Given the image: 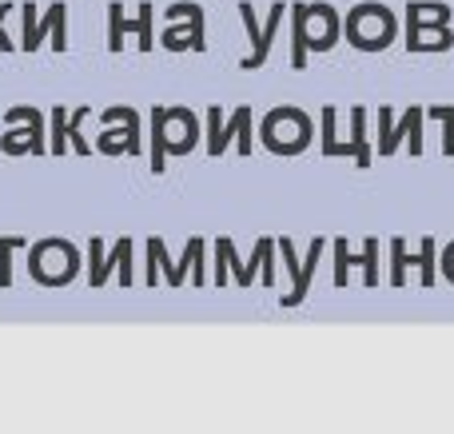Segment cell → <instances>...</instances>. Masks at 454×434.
<instances>
[{
    "mask_svg": "<svg viewBox=\"0 0 454 434\" xmlns=\"http://www.w3.org/2000/svg\"><path fill=\"white\" fill-rule=\"evenodd\" d=\"M339 44V12L331 4H291V68H307V52Z\"/></svg>",
    "mask_w": 454,
    "mask_h": 434,
    "instance_id": "cell-1",
    "label": "cell"
},
{
    "mask_svg": "<svg viewBox=\"0 0 454 434\" xmlns=\"http://www.w3.org/2000/svg\"><path fill=\"white\" fill-rule=\"evenodd\" d=\"M200 140V124L184 104L152 108V175L168 172V156H188Z\"/></svg>",
    "mask_w": 454,
    "mask_h": 434,
    "instance_id": "cell-2",
    "label": "cell"
},
{
    "mask_svg": "<svg viewBox=\"0 0 454 434\" xmlns=\"http://www.w3.org/2000/svg\"><path fill=\"white\" fill-rule=\"evenodd\" d=\"M311 120H307V112L291 108V104H283V108H271L263 116V143L271 151H279V156H295V151H303L307 143H311Z\"/></svg>",
    "mask_w": 454,
    "mask_h": 434,
    "instance_id": "cell-3",
    "label": "cell"
},
{
    "mask_svg": "<svg viewBox=\"0 0 454 434\" xmlns=\"http://www.w3.org/2000/svg\"><path fill=\"white\" fill-rule=\"evenodd\" d=\"M32 279L44 287H60V283H72L80 271V255L68 239H40L32 247Z\"/></svg>",
    "mask_w": 454,
    "mask_h": 434,
    "instance_id": "cell-4",
    "label": "cell"
},
{
    "mask_svg": "<svg viewBox=\"0 0 454 434\" xmlns=\"http://www.w3.org/2000/svg\"><path fill=\"white\" fill-rule=\"evenodd\" d=\"M347 40L359 52H383L395 40V16L383 4H355L347 16Z\"/></svg>",
    "mask_w": 454,
    "mask_h": 434,
    "instance_id": "cell-5",
    "label": "cell"
},
{
    "mask_svg": "<svg viewBox=\"0 0 454 434\" xmlns=\"http://www.w3.org/2000/svg\"><path fill=\"white\" fill-rule=\"evenodd\" d=\"M100 140H96V151L104 156H140L144 143H140V112L136 108H108L100 112Z\"/></svg>",
    "mask_w": 454,
    "mask_h": 434,
    "instance_id": "cell-6",
    "label": "cell"
},
{
    "mask_svg": "<svg viewBox=\"0 0 454 434\" xmlns=\"http://www.w3.org/2000/svg\"><path fill=\"white\" fill-rule=\"evenodd\" d=\"M403 140H407L411 156H423V108L419 104L403 112L399 124H391V108L379 112V156H395Z\"/></svg>",
    "mask_w": 454,
    "mask_h": 434,
    "instance_id": "cell-7",
    "label": "cell"
},
{
    "mask_svg": "<svg viewBox=\"0 0 454 434\" xmlns=\"http://www.w3.org/2000/svg\"><path fill=\"white\" fill-rule=\"evenodd\" d=\"M88 260H92V283H96V287H100L104 279H108V271H112V267H120V279H124V283H132V239H120V244L112 247V255L104 260V244L92 236Z\"/></svg>",
    "mask_w": 454,
    "mask_h": 434,
    "instance_id": "cell-8",
    "label": "cell"
},
{
    "mask_svg": "<svg viewBox=\"0 0 454 434\" xmlns=\"http://www.w3.org/2000/svg\"><path fill=\"white\" fill-rule=\"evenodd\" d=\"M0 151L4 156H44L48 143H44V124H28V128H8L0 136Z\"/></svg>",
    "mask_w": 454,
    "mask_h": 434,
    "instance_id": "cell-9",
    "label": "cell"
},
{
    "mask_svg": "<svg viewBox=\"0 0 454 434\" xmlns=\"http://www.w3.org/2000/svg\"><path fill=\"white\" fill-rule=\"evenodd\" d=\"M271 252H275L271 239H259V244H255V255H251V263H239V260L231 255V239H220V244H215V255H220L223 263H235V283H239V287H251V279H255V267H259L263 260H271Z\"/></svg>",
    "mask_w": 454,
    "mask_h": 434,
    "instance_id": "cell-10",
    "label": "cell"
},
{
    "mask_svg": "<svg viewBox=\"0 0 454 434\" xmlns=\"http://www.w3.org/2000/svg\"><path fill=\"white\" fill-rule=\"evenodd\" d=\"M287 8L291 4H271V12H267V28H263V36H259V48L251 56H243L239 60V68L243 72H251V68H263L267 64V56H271V44H275V32H279V24H283V16H287Z\"/></svg>",
    "mask_w": 454,
    "mask_h": 434,
    "instance_id": "cell-11",
    "label": "cell"
},
{
    "mask_svg": "<svg viewBox=\"0 0 454 434\" xmlns=\"http://www.w3.org/2000/svg\"><path fill=\"white\" fill-rule=\"evenodd\" d=\"M60 20H68V4H64V0H52V4H48V12L36 16V24H32V28L20 36V48H24V52H36V48L44 44V36H52V28Z\"/></svg>",
    "mask_w": 454,
    "mask_h": 434,
    "instance_id": "cell-12",
    "label": "cell"
},
{
    "mask_svg": "<svg viewBox=\"0 0 454 434\" xmlns=\"http://www.w3.org/2000/svg\"><path fill=\"white\" fill-rule=\"evenodd\" d=\"M204 120H207V156H223V148L231 143V136H239L235 112H231V120L223 124V108L220 104H212V108L204 112Z\"/></svg>",
    "mask_w": 454,
    "mask_h": 434,
    "instance_id": "cell-13",
    "label": "cell"
},
{
    "mask_svg": "<svg viewBox=\"0 0 454 434\" xmlns=\"http://www.w3.org/2000/svg\"><path fill=\"white\" fill-rule=\"evenodd\" d=\"M391 255H395V271H391L395 287H403V267H407V263H419V267H423V283L427 287L434 283V239H423V255H419V260H407V255H403V239H395Z\"/></svg>",
    "mask_w": 454,
    "mask_h": 434,
    "instance_id": "cell-14",
    "label": "cell"
},
{
    "mask_svg": "<svg viewBox=\"0 0 454 434\" xmlns=\"http://www.w3.org/2000/svg\"><path fill=\"white\" fill-rule=\"evenodd\" d=\"M450 20V8L442 0H411L407 4V24L415 28H442Z\"/></svg>",
    "mask_w": 454,
    "mask_h": 434,
    "instance_id": "cell-15",
    "label": "cell"
},
{
    "mask_svg": "<svg viewBox=\"0 0 454 434\" xmlns=\"http://www.w3.org/2000/svg\"><path fill=\"white\" fill-rule=\"evenodd\" d=\"M450 44H454V36L447 24H442V28H415V24H407V52H423V48L447 52Z\"/></svg>",
    "mask_w": 454,
    "mask_h": 434,
    "instance_id": "cell-16",
    "label": "cell"
},
{
    "mask_svg": "<svg viewBox=\"0 0 454 434\" xmlns=\"http://www.w3.org/2000/svg\"><path fill=\"white\" fill-rule=\"evenodd\" d=\"M323 247H327V244H323V239H315V244H311V252H307V263H303V267H299L295 291H291L287 299H283V303H287V307H295V303H303V299H307V287H311V275H315V267H319V255H323Z\"/></svg>",
    "mask_w": 454,
    "mask_h": 434,
    "instance_id": "cell-17",
    "label": "cell"
},
{
    "mask_svg": "<svg viewBox=\"0 0 454 434\" xmlns=\"http://www.w3.org/2000/svg\"><path fill=\"white\" fill-rule=\"evenodd\" d=\"M323 156L339 159V156H351L355 167H371V143L367 140H323Z\"/></svg>",
    "mask_w": 454,
    "mask_h": 434,
    "instance_id": "cell-18",
    "label": "cell"
},
{
    "mask_svg": "<svg viewBox=\"0 0 454 434\" xmlns=\"http://www.w3.org/2000/svg\"><path fill=\"white\" fill-rule=\"evenodd\" d=\"M152 12H156V8L144 0L136 20H128V16H124V36H128V32H136V36H140V52H152V48H156V36H152Z\"/></svg>",
    "mask_w": 454,
    "mask_h": 434,
    "instance_id": "cell-19",
    "label": "cell"
},
{
    "mask_svg": "<svg viewBox=\"0 0 454 434\" xmlns=\"http://www.w3.org/2000/svg\"><path fill=\"white\" fill-rule=\"evenodd\" d=\"M48 136H52V140H48V151H52V156H64V151H68V108H64V104L52 108V128H48Z\"/></svg>",
    "mask_w": 454,
    "mask_h": 434,
    "instance_id": "cell-20",
    "label": "cell"
},
{
    "mask_svg": "<svg viewBox=\"0 0 454 434\" xmlns=\"http://www.w3.org/2000/svg\"><path fill=\"white\" fill-rule=\"evenodd\" d=\"M427 120L442 124V156H454V104H431Z\"/></svg>",
    "mask_w": 454,
    "mask_h": 434,
    "instance_id": "cell-21",
    "label": "cell"
},
{
    "mask_svg": "<svg viewBox=\"0 0 454 434\" xmlns=\"http://www.w3.org/2000/svg\"><path fill=\"white\" fill-rule=\"evenodd\" d=\"M88 116H92V108H76V112H68V143L80 151V156H92V143H88V140H84V132H80Z\"/></svg>",
    "mask_w": 454,
    "mask_h": 434,
    "instance_id": "cell-22",
    "label": "cell"
},
{
    "mask_svg": "<svg viewBox=\"0 0 454 434\" xmlns=\"http://www.w3.org/2000/svg\"><path fill=\"white\" fill-rule=\"evenodd\" d=\"M108 52H124V4H108Z\"/></svg>",
    "mask_w": 454,
    "mask_h": 434,
    "instance_id": "cell-23",
    "label": "cell"
},
{
    "mask_svg": "<svg viewBox=\"0 0 454 434\" xmlns=\"http://www.w3.org/2000/svg\"><path fill=\"white\" fill-rule=\"evenodd\" d=\"M24 244L28 239H20V236H0V287L12 283V252Z\"/></svg>",
    "mask_w": 454,
    "mask_h": 434,
    "instance_id": "cell-24",
    "label": "cell"
},
{
    "mask_svg": "<svg viewBox=\"0 0 454 434\" xmlns=\"http://www.w3.org/2000/svg\"><path fill=\"white\" fill-rule=\"evenodd\" d=\"M235 124H239V136H235L239 140V156H251V108L247 104L235 108Z\"/></svg>",
    "mask_w": 454,
    "mask_h": 434,
    "instance_id": "cell-25",
    "label": "cell"
},
{
    "mask_svg": "<svg viewBox=\"0 0 454 434\" xmlns=\"http://www.w3.org/2000/svg\"><path fill=\"white\" fill-rule=\"evenodd\" d=\"M164 16H168V24H176V20H204V8H200L196 0H180V4L164 8Z\"/></svg>",
    "mask_w": 454,
    "mask_h": 434,
    "instance_id": "cell-26",
    "label": "cell"
},
{
    "mask_svg": "<svg viewBox=\"0 0 454 434\" xmlns=\"http://www.w3.org/2000/svg\"><path fill=\"white\" fill-rule=\"evenodd\" d=\"M8 124H44V116H40L36 108H28V104H16V108L4 112Z\"/></svg>",
    "mask_w": 454,
    "mask_h": 434,
    "instance_id": "cell-27",
    "label": "cell"
},
{
    "mask_svg": "<svg viewBox=\"0 0 454 434\" xmlns=\"http://www.w3.org/2000/svg\"><path fill=\"white\" fill-rule=\"evenodd\" d=\"M351 255H347V239H335V283H347V267H351Z\"/></svg>",
    "mask_w": 454,
    "mask_h": 434,
    "instance_id": "cell-28",
    "label": "cell"
},
{
    "mask_svg": "<svg viewBox=\"0 0 454 434\" xmlns=\"http://www.w3.org/2000/svg\"><path fill=\"white\" fill-rule=\"evenodd\" d=\"M48 44H52V52H68V20L56 24L52 36H48Z\"/></svg>",
    "mask_w": 454,
    "mask_h": 434,
    "instance_id": "cell-29",
    "label": "cell"
},
{
    "mask_svg": "<svg viewBox=\"0 0 454 434\" xmlns=\"http://www.w3.org/2000/svg\"><path fill=\"white\" fill-rule=\"evenodd\" d=\"M16 4H0V52H12L16 48V40H8V28H4V20H8V12H12Z\"/></svg>",
    "mask_w": 454,
    "mask_h": 434,
    "instance_id": "cell-30",
    "label": "cell"
},
{
    "mask_svg": "<svg viewBox=\"0 0 454 434\" xmlns=\"http://www.w3.org/2000/svg\"><path fill=\"white\" fill-rule=\"evenodd\" d=\"M375 255H379V244L367 239V255H363V271H367V283H375Z\"/></svg>",
    "mask_w": 454,
    "mask_h": 434,
    "instance_id": "cell-31",
    "label": "cell"
},
{
    "mask_svg": "<svg viewBox=\"0 0 454 434\" xmlns=\"http://www.w3.org/2000/svg\"><path fill=\"white\" fill-rule=\"evenodd\" d=\"M442 271H447V279H454V244L447 247V255H442Z\"/></svg>",
    "mask_w": 454,
    "mask_h": 434,
    "instance_id": "cell-32",
    "label": "cell"
}]
</instances>
